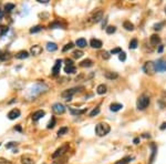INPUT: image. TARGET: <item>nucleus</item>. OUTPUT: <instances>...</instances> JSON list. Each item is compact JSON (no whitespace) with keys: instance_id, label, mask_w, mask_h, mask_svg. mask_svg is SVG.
Wrapping results in <instances>:
<instances>
[{"instance_id":"obj_33","label":"nucleus","mask_w":166,"mask_h":164,"mask_svg":"<svg viewBox=\"0 0 166 164\" xmlns=\"http://www.w3.org/2000/svg\"><path fill=\"white\" fill-rule=\"evenodd\" d=\"M105 30H106L108 35H112V33H114V32L116 31V28H115L114 26H109V27L105 28Z\"/></svg>"},{"instance_id":"obj_42","label":"nucleus","mask_w":166,"mask_h":164,"mask_svg":"<svg viewBox=\"0 0 166 164\" xmlns=\"http://www.w3.org/2000/svg\"><path fill=\"white\" fill-rule=\"evenodd\" d=\"M122 52V49L121 48H114V49H112L111 50V54H116V53H121Z\"/></svg>"},{"instance_id":"obj_29","label":"nucleus","mask_w":166,"mask_h":164,"mask_svg":"<svg viewBox=\"0 0 166 164\" xmlns=\"http://www.w3.org/2000/svg\"><path fill=\"white\" fill-rule=\"evenodd\" d=\"M15 8H16V6L13 3H6L4 4V11L6 12H11Z\"/></svg>"},{"instance_id":"obj_14","label":"nucleus","mask_w":166,"mask_h":164,"mask_svg":"<svg viewBox=\"0 0 166 164\" xmlns=\"http://www.w3.org/2000/svg\"><path fill=\"white\" fill-rule=\"evenodd\" d=\"M90 46L92 47V48H94V49H100V48H102V41L99 40V39H91L90 41Z\"/></svg>"},{"instance_id":"obj_40","label":"nucleus","mask_w":166,"mask_h":164,"mask_svg":"<svg viewBox=\"0 0 166 164\" xmlns=\"http://www.w3.org/2000/svg\"><path fill=\"white\" fill-rule=\"evenodd\" d=\"M101 57H102V59H104V60H109L111 54L108 52V51H103V52L101 53Z\"/></svg>"},{"instance_id":"obj_22","label":"nucleus","mask_w":166,"mask_h":164,"mask_svg":"<svg viewBox=\"0 0 166 164\" xmlns=\"http://www.w3.org/2000/svg\"><path fill=\"white\" fill-rule=\"evenodd\" d=\"M108 91V88L105 84H100V86L96 88V92H98V94H105Z\"/></svg>"},{"instance_id":"obj_13","label":"nucleus","mask_w":166,"mask_h":164,"mask_svg":"<svg viewBox=\"0 0 166 164\" xmlns=\"http://www.w3.org/2000/svg\"><path fill=\"white\" fill-rule=\"evenodd\" d=\"M21 163L22 164H35V161H34V159L30 155H22Z\"/></svg>"},{"instance_id":"obj_17","label":"nucleus","mask_w":166,"mask_h":164,"mask_svg":"<svg viewBox=\"0 0 166 164\" xmlns=\"http://www.w3.org/2000/svg\"><path fill=\"white\" fill-rule=\"evenodd\" d=\"M11 58V53L8 52V51H2L0 52V61H6Z\"/></svg>"},{"instance_id":"obj_47","label":"nucleus","mask_w":166,"mask_h":164,"mask_svg":"<svg viewBox=\"0 0 166 164\" xmlns=\"http://www.w3.org/2000/svg\"><path fill=\"white\" fill-rule=\"evenodd\" d=\"M0 164H12L10 161H7V160H1L0 159Z\"/></svg>"},{"instance_id":"obj_44","label":"nucleus","mask_w":166,"mask_h":164,"mask_svg":"<svg viewBox=\"0 0 166 164\" xmlns=\"http://www.w3.org/2000/svg\"><path fill=\"white\" fill-rule=\"evenodd\" d=\"M162 27H163V23L162 22H159V23H156V25H154V30H161L162 29Z\"/></svg>"},{"instance_id":"obj_15","label":"nucleus","mask_w":166,"mask_h":164,"mask_svg":"<svg viewBox=\"0 0 166 164\" xmlns=\"http://www.w3.org/2000/svg\"><path fill=\"white\" fill-rule=\"evenodd\" d=\"M45 115V112L43 110H39V111H35L33 114H32V120L33 121H38L40 120L41 118H43V116Z\"/></svg>"},{"instance_id":"obj_32","label":"nucleus","mask_w":166,"mask_h":164,"mask_svg":"<svg viewBox=\"0 0 166 164\" xmlns=\"http://www.w3.org/2000/svg\"><path fill=\"white\" fill-rule=\"evenodd\" d=\"M69 129L67 128V126H63V128H60V130L58 131V137H62V135L67 134L68 133Z\"/></svg>"},{"instance_id":"obj_34","label":"nucleus","mask_w":166,"mask_h":164,"mask_svg":"<svg viewBox=\"0 0 166 164\" xmlns=\"http://www.w3.org/2000/svg\"><path fill=\"white\" fill-rule=\"evenodd\" d=\"M8 30H9V28L7 26H0V37L6 35L8 32Z\"/></svg>"},{"instance_id":"obj_56","label":"nucleus","mask_w":166,"mask_h":164,"mask_svg":"<svg viewBox=\"0 0 166 164\" xmlns=\"http://www.w3.org/2000/svg\"><path fill=\"white\" fill-rule=\"evenodd\" d=\"M165 13H166V7H165Z\"/></svg>"},{"instance_id":"obj_55","label":"nucleus","mask_w":166,"mask_h":164,"mask_svg":"<svg viewBox=\"0 0 166 164\" xmlns=\"http://www.w3.org/2000/svg\"><path fill=\"white\" fill-rule=\"evenodd\" d=\"M143 138H151V135L147 134V133H144V134H143Z\"/></svg>"},{"instance_id":"obj_8","label":"nucleus","mask_w":166,"mask_h":164,"mask_svg":"<svg viewBox=\"0 0 166 164\" xmlns=\"http://www.w3.org/2000/svg\"><path fill=\"white\" fill-rule=\"evenodd\" d=\"M69 150V145L68 144H66V145H63V146H61V148H59L57 151H55L53 154H52V157L53 159H57V157H60V156H62L64 153H66L67 151Z\"/></svg>"},{"instance_id":"obj_20","label":"nucleus","mask_w":166,"mask_h":164,"mask_svg":"<svg viewBox=\"0 0 166 164\" xmlns=\"http://www.w3.org/2000/svg\"><path fill=\"white\" fill-rule=\"evenodd\" d=\"M75 44L79 47V48L83 49V48H85V47L87 46V42H86V40H85L84 38H80V39H78V40L75 41Z\"/></svg>"},{"instance_id":"obj_24","label":"nucleus","mask_w":166,"mask_h":164,"mask_svg":"<svg viewBox=\"0 0 166 164\" xmlns=\"http://www.w3.org/2000/svg\"><path fill=\"white\" fill-rule=\"evenodd\" d=\"M123 108L122 104H120V103H112V104L110 105V110L111 111H113V112H117L120 111Z\"/></svg>"},{"instance_id":"obj_35","label":"nucleus","mask_w":166,"mask_h":164,"mask_svg":"<svg viewBox=\"0 0 166 164\" xmlns=\"http://www.w3.org/2000/svg\"><path fill=\"white\" fill-rule=\"evenodd\" d=\"M137 46H138L137 40H136V39H133V40H131L128 48H130V49H136V48H137Z\"/></svg>"},{"instance_id":"obj_21","label":"nucleus","mask_w":166,"mask_h":164,"mask_svg":"<svg viewBox=\"0 0 166 164\" xmlns=\"http://www.w3.org/2000/svg\"><path fill=\"white\" fill-rule=\"evenodd\" d=\"M92 65H93V62H92V60H90V59H85L80 62V67H82V68H90Z\"/></svg>"},{"instance_id":"obj_36","label":"nucleus","mask_w":166,"mask_h":164,"mask_svg":"<svg viewBox=\"0 0 166 164\" xmlns=\"http://www.w3.org/2000/svg\"><path fill=\"white\" fill-rule=\"evenodd\" d=\"M73 47H74V44L72 43V42H69V43H67L66 46L63 47V49H62V51L63 52H67V51H69V50H71Z\"/></svg>"},{"instance_id":"obj_50","label":"nucleus","mask_w":166,"mask_h":164,"mask_svg":"<svg viewBox=\"0 0 166 164\" xmlns=\"http://www.w3.org/2000/svg\"><path fill=\"white\" fill-rule=\"evenodd\" d=\"M15 130H17V131H19V132H21L22 131V128L20 125H17V126H15Z\"/></svg>"},{"instance_id":"obj_18","label":"nucleus","mask_w":166,"mask_h":164,"mask_svg":"<svg viewBox=\"0 0 166 164\" xmlns=\"http://www.w3.org/2000/svg\"><path fill=\"white\" fill-rule=\"evenodd\" d=\"M28 57H29V52L26 50H22V51H19L17 54H16V58L17 59H27Z\"/></svg>"},{"instance_id":"obj_45","label":"nucleus","mask_w":166,"mask_h":164,"mask_svg":"<svg viewBox=\"0 0 166 164\" xmlns=\"http://www.w3.org/2000/svg\"><path fill=\"white\" fill-rule=\"evenodd\" d=\"M17 145H18L17 142H10V143H8V144L6 145V148H7V149H11V148H13V146H17Z\"/></svg>"},{"instance_id":"obj_43","label":"nucleus","mask_w":166,"mask_h":164,"mask_svg":"<svg viewBox=\"0 0 166 164\" xmlns=\"http://www.w3.org/2000/svg\"><path fill=\"white\" fill-rule=\"evenodd\" d=\"M118 59H120V61H125L126 60V54H125V52H122L120 53V55H118Z\"/></svg>"},{"instance_id":"obj_51","label":"nucleus","mask_w":166,"mask_h":164,"mask_svg":"<svg viewBox=\"0 0 166 164\" xmlns=\"http://www.w3.org/2000/svg\"><path fill=\"white\" fill-rule=\"evenodd\" d=\"M163 49H164V47H163V46H159V47H158V49H157V51H158V52L161 53V52H162V51H163Z\"/></svg>"},{"instance_id":"obj_39","label":"nucleus","mask_w":166,"mask_h":164,"mask_svg":"<svg viewBox=\"0 0 166 164\" xmlns=\"http://www.w3.org/2000/svg\"><path fill=\"white\" fill-rule=\"evenodd\" d=\"M99 113H100V108L98 106V108H95V109H93V110L90 112V116H91V118H93V116L98 115Z\"/></svg>"},{"instance_id":"obj_16","label":"nucleus","mask_w":166,"mask_h":164,"mask_svg":"<svg viewBox=\"0 0 166 164\" xmlns=\"http://www.w3.org/2000/svg\"><path fill=\"white\" fill-rule=\"evenodd\" d=\"M150 42H151V44L152 46H157L161 43V38L158 36H156V35H153V36H151V38H150Z\"/></svg>"},{"instance_id":"obj_46","label":"nucleus","mask_w":166,"mask_h":164,"mask_svg":"<svg viewBox=\"0 0 166 164\" xmlns=\"http://www.w3.org/2000/svg\"><path fill=\"white\" fill-rule=\"evenodd\" d=\"M66 162H67V157H64V159H62V160H59V162L53 161V162H52V164H64Z\"/></svg>"},{"instance_id":"obj_31","label":"nucleus","mask_w":166,"mask_h":164,"mask_svg":"<svg viewBox=\"0 0 166 164\" xmlns=\"http://www.w3.org/2000/svg\"><path fill=\"white\" fill-rule=\"evenodd\" d=\"M50 28H51V29H58V28H62V29H63V26L59 21H54L52 23H50Z\"/></svg>"},{"instance_id":"obj_54","label":"nucleus","mask_w":166,"mask_h":164,"mask_svg":"<svg viewBox=\"0 0 166 164\" xmlns=\"http://www.w3.org/2000/svg\"><path fill=\"white\" fill-rule=\"evenodd\" d=\"M2 18H3V11L1 10V9H0V20H1Z\"/></svg>"},{"instance_id":"obj_11","label":"nucleus","mask_w":166,"mask_h":164,"mask_svg":"<svg viewBox=\"0 0 166 164\" xmlns=\"http://www.w3.org/2000/svg\"><path fill=\"white\" fill-rule=\"evenodd\" d=\"M61 63H62V60H60V59L55 61V64L52 68V74L53 76H58V74L60 73V70H61Z\"/></svg>"},{"instance_id":"obj_3","label":"nucleus","mask_w":166,"mask_h":164,"mask_svg":"<svg viewBox=\"0 0 166 164\" xmlns=\"http://www.w3.org/2000/svg\"><path fill=\"white\" fill-rule=\"evenodd\" d=\"M143 71H144L146 74H150V76H153V74L156 72V65L155 62L153 61H147L143 65Z\"/></svg>"},{"instance_id":"obj_57","label":"nucleus","mask_w":166,"mask_h":164,"mask_svg":"<svg viewBox=\"0 0 166 164\" xmlns=\"http://www.w3.org/2000/svg\"><path fill=\"white\" fill-rule=\"evenodd\" d=\"M0 145H1V144H0Z\"/></svg>"},{"instance_id":"obj_5","label":"nucleus","mask_w":166,"mask_h":164,"mask_svg":"<svg viewBox=\"0 0 166 164\" xmlns=\"http://www.w3.org/2000/svg\"><path fill=\"white\" fill-rule=\"evenodd\" d=\"M102 18H103V11L102 10H96L89 17L87 21H89L90 25H92V23H98V22L101 21Z\"/></svg>"},{"instance_id":"obj_10","label":"nucleus","mask_w":166,"mask_h":164,"mask_svg":"<svg viewBox=\"0 0 166 164\" xmlns=\"http://www.w3.org/2000/svg\"><path fill=\"white\" fill-rule=\"evenodd\" d=\"M20 114H21L20 110H18V109H12V110L8 113V119H9V120H16V119L19 118Z\"/></svg>"},{"instance_id":"obj_53","label":"nucleus","mask_w":166,"mask_h":164,"mask_svg":"<svg viewBox=\"0 0 166 164\" xmlns=\"http://www.w3.org/2000/svg\"><path fill=\"white\" fill-rule=\"evenodd\" d=\"M38 1H39L40 3H48L49 0H38Z\"/></svg>"},{"instance_id":"obj_26","label":"nucleus","mask_w":166,"mask_h":164,"mask_svg":"<svg viewBox=\"0 0 166 164\" xmlns=\"http://www.w3.org/2000/svg\"><path fill=\"white\" fill-rule=\"evenodd\" d=\"M123 28H125L127 31H133L134 30V25L131 21H124L123 22Z\"/></svg>"},{"instance_id":"obj_41","label":"nucleus","mask_w":166,"mask_h":164,"mask_svg":"<svg viewBox=\"0 0 166 164\" xmlns=\"http://www.w3.org/2000/svg\"><path fill=\"white\" fill-rule=\"evenodd\" d=\"M54 125H55V118L53 116V118L51 119V121L49 122V124H48L47 128H48V129H53V128H54Z\"/></svg>"},{"instance_id":"obj_49","label":"nucleus","mask_w":166,"mask_h":164,"mask_svg":"<svg viewBox=\"0 0 166 164\" xmlns=\"http://www.w3.org/2000/svg\"><path fill=\"white\" fill-rule=\"evenodd\" d=\"M159 129H161V130H165V129H166V122L162 123V125L159 126Z\"/></svg>"},{"instance_id":"obj_4","label":"nucleus","mask_w":166,"mask_h":164,"mask_svg":"<svg viewBox=\"0 0 166 164\" xmlns=\"http://www.w3.org/2000/svg\"><path fill=\"white\" fill-rule=\"evenodd\" d=\"M81 90H83L82 87H79V88H72V89H69V90L62 92V98H64L67 101H71L72 100V95L74 94L76 92H80Z\"/></svg>"},{"instance_id":"obj_2","label":"nucleus","mask_w":166,"mask_h":164,"mask_svg":"<svg viewBox=\"0 0 166 164\" xmlns=\"http://www.w3.org/2000/svg\"><path fill=\"white\" fill-rule=\"evenodd\" d=\"M111 131V128L108 123H99L95 126V134L98 137H104Z\"/></svg>"},{"instance_id":"obj_9","label":"nucleus","mask_w":166,"mask_h":164,"mask_svg":"<svg viewBox=\"0 0 166 164\" xmlns=\"http://www.w3.org/2000/svg\"><path fill=\"white\" fill-rule=\"evenodd\" d=\"M52 111L55 114H63L64 111H66V108L61 103H54L52 105Z\"/></svg>"},{"instance_id":"obj_48","label":"nucleus","mask_w":166,"mask_h":164,"mask_svg":"<svg viewBox=\"0 0 166 164\" xmlns=\"http://www.w3.org/2000/svg\"><path fill=\"white\" fill-rule=\"evenodd\" d=\"M66 63L67 65H73V61L71 59H66Z\"/></svg>"},{"instance_id":"obj_19","label":"nucleus","mask_w":166,"mask_h":164,"mask_svg":"<svg viewBox=\"0 0 166 164\" xmlns=\"http://www.w3.org/2000/svg\"><path fill=\"white\" fill-rule=\"evenodd\" d=\"M104 77L106 78V79H109V80H115V79L118 78V74H117L116 72H111V71H109V72H105Z\"/></svg>"},{"instance_id":"obj_27","label":"nucleus","mask_w":166,"mask_h":164,"mask_svg":"<svg viewBox=\"0 0 166 164\" xmlns=\"http://www.w3.org/2000/svg\"><path fill=\"white\" fill-rule=\"evenodd\" d=\"M69 110H70V112H71V114H72V115H80V114L85 113L87 109H83V110H75V109H73V108H70Z\"/></svg>"},{"instance_id":"obj_38","label":"nucleus","mask_w":166,"mask_h":164,"mask_svg":"<svg viewBox=\"0 0 166 164\" xmlns=\"http://www.w3.org/2000/svg\"><path fill=\"white\" fill-rule=\"evenodd\" d=\"M82 55H83V52H82L81 50H75V51H73V57H74L75 59H80Z\"/></svg>"},{"instance_id":"obj_23","label":"nucleus","mask_w":166,"mask_h":164,"mask_svg":"<svg viewBox=\"0 0 166 164\" xmlns=\"http://www.w3.org/2000/svg\"><path fill=\"white\" fill-rule=\"evenodd\" d=\"M47 50L50 51V52L57 51V50H58V46H57V43H54V42H48V43H47Z\"/></svg>"},{"instance_id":"obj_25","label":"nucleus","mask_w":166,"mask_h":164,"mask_svg":"<svg viewBox=\"0 0 166 164\" xmlns=\"http://www.w3.org/2000/svg\"><path fill=\"white\" fill-rule=\"evenodd\" d=\"M151 149H152V156H151V160H150V164H152L154 162L155 154H156V152H157V148H156L155 144H151Z\"/></svg>"},{"instance_id":"obj_28","label":"nucleus","mask_w":166,"mask_h":164,"mask_svg":"<svg viewBox=\"0 0 166 164\" xmlns=\"http://www.w3.org/2000/svg\"><path fill=\"white\" fill-rule=\"evenodd\" d=\"M76 69L74 65H66V68H64V72L68 73V74H71V73H75Z\"/></svg>"},{"instance_id":"obj_12","label":"nucleus","mask_w":166,"mask_h":164,"mask_svg":"<svg viewBox=\"0 0 166 164\" xmlns=\"http://www.w3.org/2000/svg\"><path fill=\"white\" fill-rule=\"evenodd\" d=\"M30 52L33 55H39V54H41V52H42V47L39 46V44L32 46L31 49H30Z\"/></svg>"},{"instance_id":"obj_6","label":"nucleus","mask_w":166,"mask_h":164,"mask_svg":"<svg viewBox=\"0 0 166 164\" xmlns=\"http://www.w3.org/2000/svg\"><path fill=\"white\" fill-rule=\"evenodd\" d=\"M48 90V87L45 86L44 83H38V84H35V86L32 88V90H31V94L32 95H37V94H40V93H42L44 91H47Z\"/></svg>"},{"instance_id":"obj_37","label":"nucleus","mask_w":166,"mask_h":164,"mask_svg":"<svg viewBox=\"0 0 166 164\" xmlns=\"http://www.w3.org/2000/svg\"><path fill=\"white\" fill-rule=\"evenodd\" d=\"M41 30H42V27H41V26H35V27H33V28H31V29H30V33H37V32H39Z\"/></svg>"},{"instance_id":"obj_30","label":"nucleus","mask_w":166,"mask_h":164,"mask_svg":"<svg viewBox=\"0 0 166 164\" xmlns=\"http://www.w3.org/2000/svg\"><path fill=\"white\" fill-rule=\"evenodd\" d=\"M131 160H132V157H131V156H125V157H123L122 160L117 161L115 164H128Z\"/></svg>"},{"instance_id":"obj_7","label":"nucleus","mask_w":166,"mask_h":164,"mask_svg":"<svg viewBox=\"0 0 166 164\" xmlns=\"http://www.w3.org/2000/svg\"><path fill=\"white\" fill-rule=\"evenodd\" d=\"M156 65V72H164L166 71V60L159 59L155 62Z\"/></svg>"},{"instance_id":"obj_1","label":"nucleus","mask_w":166,"mask_h":164,"mask_svg":"<svg viewBox=\"0 0 166 164\" xmlns=\"http://www.w3.org/2000/svg\"><path fill=\"white\" fill-rule=\"evenodd\" d=\"M150 103H151V99H150V97L149 95H146V94H142L138 97V99L136 101V106H137V109L138 110H145L147 106L150 105Z\"/></svg>"},{"instance_id":"obj_52","label":"nucleus","mask_w":166,"mask_h":164,"mask_svg":"<svg viewBox=\"0 0 166 164\" xmlns=\"http://www.w3.org/2000/svg\"><path fill=\"white\" fill-rule=\"evenodd\" d=\"M133 142H134V144H138V142H140V138H135Z\"/></svg>"}]
</instances>
